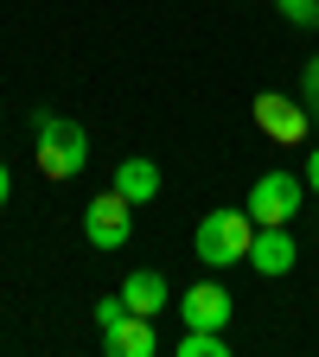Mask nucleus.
Wrapping results in <instances>:
<instances>
[{
	"mask_svg": "<svg viewBox=\"0 0 319 357\" xmlns=\"http://www.w3.org/2000/svg\"><path fill=\"white\" fill-rule=\"evenodd\" d=\"M32 160L45 178H77L89 166V134L71 115H32Z\"/></svg>",
	"mask_w": 319,
	"mask_h": 357,
	"instance_id": "f257e3e1",
	"label": "nucleus"
},
{
	"mask_svg": "<svg viewBox=\"0 0 319 357\" xmlns=\"http://www.w3.org/2000/svg\"><path fill=\"white\" fill-rule=\"evenodd\" d=\"M249 243H255V217H249V204L243 211H211L205 223H198V236H192V249H198V261L205 268H237V261H249Z\"/></svg>",
	"mask_w": 319,
	"mask_h": 357,
	"instance_id": "f03ea898",
	"label": "nucleus"
},
{
	"mask_svg": "<svg viewBox=\"0 0 319 357\" xmlns=\"http://www.w3.org/2000/svg\"><path fill=\"white\" fill-rule=\"evenodd\" d=\"M300 198H306V178L300 172H262L255 185H249V217L255 223H294Z\"/></svg>",
	"mask_w": 319,
	"mask_h": 357,
	"instance_id": "7ed1b4c3",
	"label": "nucleus"
},
{
	"mask_svg": "<svg viewBox=\"0 0 319 357\" xmlns=\"http://www.w3.org/2000/svg\"><path fill=\"white\" fill-rule=\"evenodd\" d=\"M83 236L96 243V249H128V236H134V204L109 185L103 198H89V211H83Z\"/></svg>",
	"mask_w": 319,
	"mask_h": 357,
	"instance_id": "20e7f679",
	"label": "nucleus"
},
{
	"mask_svg": "<svg viewBox=\"0 0 319 357\" xmlns=\"http://www.w3.org/2000/svg\"><path fill=\"white\" fill-rule=\"evenodd\" d=\"M255 128L268 134V141H281V147H300L306 128H313V115H306L300 96H275V89H262V96H255Z\"/></svg>",
	"mask_w": 319,
	"mask_h": 357,
	"instance_id": "39448f33",
	"label": "nucleus"
},
{
	"mask_svg": "<svg viewBox=\"0 0 319 357\" xmlns=\"http://www.w3.org/2000/svg\"><path fill=\"white\" fill-rule=\"evenodd\" d=\"M294 261H300V243L288 236V223H255V243H249V268L268 281H281L294 275Z\"/></svg>",
	"mask_w": 319,
	"mask_h": 357,
	"instance_id": "423d86ee",
	"label": "nucleus"
},
{
	"mask_svg": "<svg viewBox=\"0 0 319 357\" xmlns=\"http://www.w3.org/2000/svg\"><path fill=\"white\" fill-rule=\"evenodd\" d=\"M179 319L186 326H205V332H223V319H230V287L223 281H198L179 294Z\"/></svg>",
	"mask_w": 319,
	"mask_h": 357,
	"instance_id": "0eeeda50",
	"label": "nucleus"
},
{
	"mask_svg": "<svg viewBox=\"0 0 319 357\" xmlns=\"http://www.w3.org/2000/svg\"><path fill=\"white\" fill-rule=\"evenodd\" d=\"M103 351L109 357H154L160 351V332H154L147 312H121V319L103 332Z\"/></svg>",
	"mask_w": 319,
	"mask_h": 357,
	"instance_id": "6e6552de",
	"label": "nucleus"
},
{
	"mask_svg": "<svg viewBox=\"0 0 319 357\" xmlns=\"http://www.w3.org/2000/svg\"><path fill=\"white\" fill-rule=\"evenodd\" d=\"M121 306H128V312H147V319H160V312H166V275H154V268H134V275L121 281Z\"/></svg>",
	"mask_w": 319,
	"mask_h": 357,
	"instance_id": "1a4fd4ad",
	"label": "nucleus"
},
{
	"mask_svg": "<svg viewBox=\"0 0 319 357\" xmlns=\"http://www.w3.org/2000/svg\"><path fill=\"white\" fill-rule=\"evenodd\" d=\"M115 192L128 204H154L160 198V166L154 160H115Z\"/></svg>",
	"mask_w": 319,
	"mask_h": 357,
	"instance_id": "9d476101",
	"label": "nucleus"
},
{
	"mask_svg": "<svg viewBox=\"0 0 319 357\" xmlns=\"http://www.w3.org/2000/svg\"><path fill=\"white\" fill-rule=\"evenodd\" d=\"M172 357H230L223 332H205V326H186V338L172 344Z\"/></svg>",
	"mask_w": 319,
	"mask_h": 357,
	"instance_id": "9b49d317",
	"label": "nucleus"
},
{
	"mask_svg": "<svg viewBox=\"0 0 319 357\" xmlns=\"http://www.w3.org/2000/svg\"><path fill=\"white\" fill-rule=\"evenodd\" d=\"M300 102H306V115L319 121V58H306V70H300Z\"/></svg>",
	"mask_w": 319,
	"mask_h": 357,
	"instance_id": "f8f14e48",
	"label": "nucleus"
},
{
	"mask_svg": "<svg viewBox=\"0 0 319 357\" xmlns=\"http://www.w3.org/2000/svg\"><path fill=\"white\" fill-rule=\"evenodd\" d=\"M275 7H281L294 26H319V0H275Z\"/></svg>",
	"mask_w": 319,
	"mask_h": 357,
	"instance_id": "ddd939ff",
	"label": "nucleus"
},
{
	"mask_svg": "<svg viewBox=\"0 0 319 357\" xmlns=\"http://www.w3.org/2000/svg\"><path fill=\"white\" fill-rule=\"evenodd\" d=\"M121 312H128V306H121V294H109V300H96V326L109 332V326L121 319Z\"/></svg>",
	"mask_w": 319,
	"mask_h": 357,
	"instance_id": "4468645a",
	"label": "nucleus"
},
{
	"mask_svg": "<svg viewBox=\"0 0 319 357\" xmlns=\"http://www.w3.org/2000/svg\"><path fill=\"white\" fill-rule=\"evenodd\" d=\"M300 178H306V192H319V147L306 153V172H300Z\"/></svg>",
	"mask_w": 319,
	"mask_h": 357,
	"instance_id": "2eb2a0df",
	"label": "nucleus"
},
{
	"mask_svg": "<svg viewBox=\"0 0 319 357\" xmlns=\"http://www.w3.org/2000/svg\"><path fill=\"white\" fill-rule=\"evenodd\" d=\"M7 198H13V172H7V160H0V211H7Z\"/></svg>",
	"mask_w": 319,
	"mask_h": 357,
	"instance_id": "dca6fc26",
	"label": "nucleus"
}]
</instances>
